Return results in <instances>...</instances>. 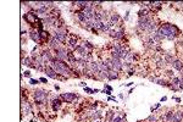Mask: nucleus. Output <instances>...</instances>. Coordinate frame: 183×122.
<instances>
[{"instance_id":"2eb2a0df","label":"nucleus","mask_w":183,"mask_h":122,"mask_svg":"<svg viewBox=\"0 0 183 122\" xmlns=\"http://www.w3.org/2000/svg\"><path fill=\"white\" fill-rule=\"evenodd\" d=\"M109 21H110V22H112L114 25H117V22L120 21V15H118V14H116V12L111 14V16H110V18H109ZM109 21H107V22H109Z\"/></svg>"},{"instance_id":"a878e982","label":"nucleus","mask_w":183,"mask_h":122,"mask_svg":"<svg viewBox=\"0 0 183 122\" xmlns=\"http://www.w3.org/2000/svg\"><path fill=\"white\" fill-rule=\"evenodd\" d=\"M156 67L157 68H165V67H166V61H165V60H157Z\"/></svg>"},{"instance_id":"20e7f679","label":"nucleus","mask_w":183,"mask_h":122,"mask_svg":"<svg viewBox=\"0 0 183 122\" xmlns=\"http://www.w3.org/2000/svg\"><path fill=\"white\" fill-rule=\"evenodd\" d=\"M153 22V20L149 17V16H146V17H140L139 20H138V28L140 29V31H148V28H149V26H150V23Z\"/></svg>"},{"instance_id":"ea45409f","label":"nucleus","mask_w":183,"mask_h":122,"mask_svg":"<svg viewBox=\"0 0 183 122\" xmlns=\"http://www.w3.org/2000/svg\"><path fill=\"white\" fill-rule=\"evenodd\" d=\"M157 108H160V104H156L154 108H151V111H154V110H155V109H157Z\"/></svg>"},{"instance_id":"ddd939ff","label":"nucleus","mask_w":183,"mask_h":122,"mask_svg":"<svg viewBox=\"0 0 183 122\" xmlns=\"http://www.w3.org/2000/svg\"><path fill=\"white\" fill-rule=\"evenodd\" d=\"M171 66L173 67V70H177V71H182L183 70V62L181 60H173V62L171 64Z\"/></svg>"},{"instance_id":"7ed1b4c3","label":"nucleus","mask_w":183,"mask_h":122,"mask_svg":"<svg viewBox=\"0 0 183 122\" xmlns=\"http://www.w3.org/2000/svg\"><path fill=\"white\" fill-rule=\"evenodd\" d=\"M54 53H55V59L61 60V61H67L68 60V51L62 47L54 49Z\"/></svg>"},{"instance_id":"c03bdc74","label":"nucleus","mask_w":183,"mask_h":122,"mask_svg":"<svg viewBox=\"0 0 183 122\" xmlns=\"http://www.w3.org/2000/svg\"><path fill=\"white\" fill-rule=\"evenodd\" d=\"M134 73V71H130V72H128V76H132Z\"/></svg>"},{"instance_id":"6ab92c4d","label":"nucleus","mask_w":183,"mask_h":122,"mask_svg":"<svg viewBox=\"0 0 183 122\" xmlns=\"http://www.w3.org/2000/svg\"><path fill=\"white\" fill-rule=\"evenodd\" d=\"M149 15V9L148 7H142L140 10H139V12H138V16H139V18L140 17H146V16H148Z\"/></svg>"},{"instance_id":"473e14b6","label":"nucleus","mask_w":183,"mask_h":122,"mask_svg":"<svg viewBox=\"0 0 183 122\" xmlns=\"http://www.w3.org/2000/svg\"><path fill=\"white\" fill-rule=\"evenodd\" d=\"M166 76L170 77V78H173V77H175V76H173V71H166Z\"/></svg>"},{"instance_id":"b1692460","label":"nucleus","mask_w":183,"mask_h":122,"mask_svg":"<svg viewBox=\"0 0 183 122\" xmlns=\"http://www.w3.org/2000/svg\"><path fill=\"white\" fill-rule=\"evenodd\" d=\"M181 77H173L172 79H171V84L172 86H176V87H178L179 86V83H181Z\"/></svg>"},{"instance_id":"9b49d317","label":"nucleus","mask_w":183,"mask_h":122,"mask_svg":"<svg viewBox=\"0 0 183 122\" xmlns=\"http://www.w3.org/2000/svg\"><path fill=\"white\" fill-rule=\"evenodd\" d=\"M61 105H62V101H61L59 98H55V99L51 100V108H52V111L56 112V111L61 108Z\"/></svg>"},{"instance_id":"f8f14e48","label":"nucleus","mask_w":183,"mask_h":122,"mask_svg":"<svg viewBox=\"0 0 183 122\" xmlns=\"http://www.w3.org/2000/svg\"><path fill=\"white\" fill-rule=\"evenodd\" d=\"M76 15H77V18H78V21L81 23H85L88 21V17H87V15H85L84 11H77Z\"/></svg>"},{"instance_id":"4468645a","label":"nucleus","mask_w":183,"mask_h":122,"mask_svg":"<svg viewBox=\"0 0 183 122\" xmlns=\"http://www.w3.org/2000/svg\"><path fill=\"white\" fill-rule=\"evenodd\" d=\"M22 109H23V112L25 114H32V108H31V104L28 103V101H22Z\"/></svg>"},{"instance_id":"f3484780","label":"nucleus","mask_w":183,"mask_h":122,"mask_svg":"<svg viewBox=\"0 0 183 122\" xmlns=\"http://www.w3.org/2000/svg\"><path fill=\"white\" fill-rule=\"evenodd\" d=\"M182 120H183V111H177V112H175L173 122H182Z\"/></svg>"},{"instance_id":"4c0bfd02","label":"nucleus","mask_w":183,"mask_h":122,"mask_svg":"<svg viewBox=\"0 0 183 122\" xmlns=\"http://www.w3.org/2000/svg\"><path fill=\"white\" fill-rule=\"evenodd\" d=\"M178 88H179V90H182V89H183V79L181 81V83H179V86H178Z\"/></svg>"},{"instance_id":"58836bf2","label":"nucleus","mask_w":183,"mask_h":122,"mask_svg":"<svg viewBox=\"0 0 183 122\" xmlns=\"http://www.w3.org/2000/svg\"><path fill=\"white\" fill-rule=\"evenodd\" d=\"M109 100H112V101H115V103H117L116 98H114V96H109Z\"/></svg>"},{"instance_id":"393cba45","label":"nucleus","mask_w":183,"mask_h":122,"mask_svg":"<svg viewBox=\"0 0 183 122\" xmlns=\"http://www.w3.org/2000/svg\"><path fill=\"white\" fill-rule=\"evenodd\" d=\"M46 11H48V6H43V7H39V9H35V12L38 15H44V14H46Z\"/></svg>"},{"instance_id":"2f4dec72","label":"nucleus","mask_w":183,"mask_h":122,"mask_svg":"<svg viewBox=\"0 0 183 122\" xmlns=\"http://www.w3.org/2000/svg\"><path fill=\"white\" fill-rule=\"evenodd\" d=\"M83 89H84V92L88 93V94H93V93H94V89H90V88H88V87H84Z\"/></svg>"},{"instance_id":"f03ea898","label":"nucleus","mask_w":183,"mask_h":122,"mask_svg":"<svg viewBox=\"0 0 183 122\" xmlns=\"http://www.w3.org/2000/svg\"><path fill=\"white\" fill-rule=\"evenodd\" d=\"M48 95H49V92H46V90H43V89H37V90H34L33 96H34L35 104H37V105L44 104L45 101L48 100Z\"/></svg>"},{"instance_id":"9d476101","label":"nucleus","mask_w":183,"mask_h":122,"mask_svg":"<svg viewBox=\"0 0 183 122\" xmlns=\"http://www.w3.org/2000/svg\"><path fill=\"white\" fill-rule=\"evenodd\" d=\"M44 73L48 76V77H50V78H52V79H55V78H59V75L55 72L49 65H46L45 66V70H44Z\"/></svg>"},{"instance_id":"37998d69","label":"nucleus","mask_w":183,"mask_h":122,"mask_svg":"<svg viewBox=\"0 0 183 122\" xmlns=\"http://www.w3.org/2000/svg\"><path fill=\"white\" fill-rule=\"evenodd\" d=\"M79 86H81V87H83V88H84V87H87L84 82H81V83H79Z\"/></svg>"},{"instance_id":"c85d7f7f","label":"nucleus","mask_w":183,"mask_h":122,"mask_svg":"<svg viewBox=\"0 0 183 122\" xmlns=\"http://www.w3.org/2000/svg\"><path fill=\"white\" fill-rule=\"evenodd\" d=\"M123 121H124V120H123L122 116H115L114 120H112L111 122H123Z\"/></svg>"},{"instance_id":"a18cd8bd","label":"nucleus","mask_w":183,"mask_h":122,"mask_svg":"<svg viewBox=\"0 0 183 122\" xmlns=\"http://www.w3.org/2000/svg\"><path fill=\"white\" fill-rule=\"evenodd\" d=\"M95 122H101V121H100V120H98V121H95Z\"/></svg>"},{"instance_id":"7c9ffc66","label":"nucleus","mask_w":183,"mask_h":122,"mask_svg":"<svg viewBox=\"0 0 183 122\" xmlns=\"http://www.w3.org/2000/svg\"><path fill=\"white\" fill-rule=\"evenodd\" d=\"M39 82H40L39 79H33V78H31V79H29V83H31L32 86H35V84H38Z\"/></svg>"},{"instance_id":"a19ab883","label":"nucleus","mask_w":183,"mask_h":122,"mask_svg":"<svg viewBox=\"0 0 183 122\" xmlns=\"http://www.w3.org/2000/svg\"><path fill=\"white\" fill-rule=\"evenodd\" d=\"M175 101H177V103H181V98H172Z\"/></svg>"},{"instance_id":"aec40b11","label":"nucleus","mask_w":183,"mask_h":122,"mask_svg":"<svg viewBox=\"0 0 183 122\" xmlns=\"http://www.w3.org/2000/svg\"><path fill=\"white\" fill-rule=\"evenodd\" d=\"M32 64H34V62H33V60H32V57H23V59H22V65L31 67V66H32Z\"/></svg>"},{"instance_id":"1a4fd4ad","label":"nucleus","mask_w":183,"mask_h":122,"mask_svg":"<svg viewBox=\"0 0 183 122\" xmlns=\"http://www.w3.org/2000/svg\"><path fill=\"white\" fill-rule=\"evenodd\" d=\"M88 68L90 70V72H92V73H94V75H99V73H100L99 62H97V61H92V62H89Z\"/></svg>"},{"instance_id":"c756f323","label":"nucleus","mask_w":183,"mask_h":122,"mask_svg":"<svg viewBox=\"0 0 183 122\" xmlns=\"http://www.w3.org/2000/svg\"><path fill=\"white\" fill-rule=\"evenodd\" d=\"M148 121H149V122H157V117L154 116V115H150V116L148 117Z\"/></svg>"},{"instance_id":"39448f33","label":"nucleus","mask_w":183,"mask_h":122,"mask_svg":"<svg viewBox=\"0 0 183 122\" xmlns=\"http://www.w3.org/2000/svg\"><path fill=\"white\" fill-rule=\"evenodd\" d=\"M52 37L55 39H58L61 44H64L66 42V39H67V33H66V31L64 28L62 29H55V32L52 33Z\"/></svg>"},{"instance_id":"f704fd0d","label":"nucleus","mask_w":183,"mask_h":122,"mask_svg":"<svg viewBox=\"0 0 183 122\" xmlns=\"http://www.w3.org/2000/svg\"><path fill=\"white\" fill-rule=\"evenodd\" d=\"M39 81H40V82H43V83H48L46 78H44V77H40V78H39Z\"/></svg>"},{"instance_id":"423d86ee","label":"nucleus","mask_w":183,"mask_h":122,"mask_svg":"<svg viewBox=\"0 0 183 122\" xmlns=\"http://www.w3.org/2000/svg\"><path fill=\"white\" fill-rule=\"evenodd\" d=\"M23 20L34 26L37 23V21H38V14H37L35 11H29V12L23 15Z\"/></svg>"},{"instance_id":"dca6fc26","label":"nucleus","mask_w":183,"mask_h":122,"mask_svg":"<svg viewBox=\"0 0 183 122\" xmlns=\"http://www.w3.org/2000/svg\"><path fill=\"white\" fill-rule=\"evenodd\" d=\"M173 116H175V112L173 111H167L163 116V120L166 122H173Z\"/></svg>"},{"instance_id":"6e6552de","label":"nucleus","mask_w":183,"mask_h":122,"mask_svg":"<svg viewBox=\"0 0 183 122\" xmlns=\"http://www.w3.org/2000/svg\"><path fill=\"white\" fill-rule=\"evenodd\" d=\"M29 38L33 40V42L38 43V44H42L43 43V39H42V35L38 31H31L29 32Z\"/></svg>"},{"instance_id":"4be33fe9","label":"nucleus","mask_w":183,"mask_h":122,"mask_svg":"<svg viewBox=\"0 0 183 122\" xmlns=\"http://www.w3.org/2000/svg\"><path fill=\"white\" fill-rule=\"evenodd\" d=\"M101 116H103V114H101V111H95V112H93L90 115V117H92V120H95V121H98V120H100L101 118Z\"/></svg>"},{"instance_id":"c9c22d12","label":"nucleus","mask_w":183,"mask_h":122,"mask_svg":"<svg viewBox=\"0 0 183 122\" xmlns=\"http://www.w3.org/2000/svg\"><path fill=\"white\" fill-rule=\"evenodd\" d=\"M105 89H107V90H111V92H112V87H110L109 84H105Z\"/></svg>"},{"instance_id":"f257e3e1","label":"nucleus","mask_w":183,"mask_h":122,"mask_svg":"<svg viewBox=\"0 0 183 122\" xmlns=\"http://www.w3.org/2000/svg\"><path fill=\"white\" fill-rule=\"evenodd\" d=\"M157 33L163 38V39H167V40H175L181 31L178 27H176L172 23H162V26L160 28H157Z\"/></svg>"},{"instance_id":"cd10ccee","label":"nucleus","mask_w":183,"mask_h":122,"mask_svg":"<svg viewBox=\"0 0 183 122\" xmlns=\"http://www.w3.org/2000/svg\"><path fill=\"white\" fill-rule=\"evenodd\" d=\"M82 45H83L87 50H93V49H94V45H92L89 42H83V43H82Z\"/></svg>"},{"instance_id":"bb28decb","label":"nucleus","mask_w":183,"mask_h":122,"mask_svg":"<svg viewBox=\"0 0 183 122\" xmlns=\"http://www.w3.org/2000/svg\"><path fill=\"white\" fill-rule=\"evenodd\" d=\"M165 61H166V64H172L173 62V57H172V55H170V54H166L165 55V59H163Z\"/></svg>"},{"instance_id":"e433bc0d","label":"nucleus","mask_w":183,"mask_h":122,"mask_svg":"<svg viewBox=\"0 0 183 122\" xmlns=\"http://www.w3.org/2000/svg\"><path fill=\"white\" fill-rule=\"evenodd\" d=\"M103 93H105V94H107V95H110V94H111V90H107V89H104V90H103Z\"/></svg>"},{"instance_id":"0eeeda50","label":"nucleus","mask_w":183,"mask_h":122,"mask_svg":"<svg viewBox=\"0 0 183 122\" xmlns=\"http://www.w3.org/2000/svg\"><path fill=\"white\" fill-rule=\"evenodd\" d=\"M60 98L64 103H73V101L78 98V95L76 93H64V94L60 95Z\"/></svg>"},{"instance_id":"a211bd4d","label":"nucleus","mask_w":183,"mask_h":122,"mask_svg":"<svg viewBox=\"0 0 183 122\" xmlns=\"http://www.w3.org/2000/svg\"><path fill=\"white\" fill-rule=\"evenodd\" d=\"M117 78H118V72H116L114 70L109 71V77H107L109 81H114V79H117Z\"/></svg>"},{"instance_id":"72a5a7b5","label":"nucleus","mask_w":183,"mask_h":122,"mask_svg":"<svg viewBox=\"0 0 183 122\" xmlns=\"http://www.w3.org/2000/svg\"><path fill=\"white\" fill-rule=\"evenodd\" d=\"M23 76L31 78V77H32V73H31V71H25V72H23Z\"/></svg>"},{"instance_id":"79ce46f5","label":"nucleus","mask_w":183,"mask_h":122,"mask_svg":"<svg viewBox=\"0 0 183 122\" xmlns=\"http://www.w3.org/2000/svg\"><path fill=\"white\" fill-rule=\"evenodd\" d=\"M166 100H167L166 96H162V98H161V101H162V103H163V101H166Z\"/></svg>"},{"instance_id":"412c9836","label":"nucleus","mask_w":183,"mask_h":122,"mask_svg":"<svg viewBox=\"0 0 183 122\" xmlns=\"http://www.w3.org/2000/svg\"><path fill=\"white\" fill-rule=\"evenodd\" d=\"M151 38H153V39L155 40L156 43H160L161 40L163 39V38H162V37H161V35H160V34L157 33V31H156V32H154V33H151Z\"/></svg>"},{"instance_id":"5701e85b","label":"nucleus","mask_w":183,"mask_h":122,"mask_svg":"<svg viewBox=\"0 0 183 122\" xmlns=\"http://www.w3.org/2000/svg\"><path fill=\"white\" fill-rule=\"evenodd\" d=\"M149 5L153 7V10H154V9H155V10H160V9H161L162 3H160V1H153V3H150Z\"/></svg>"}]
</instances>
